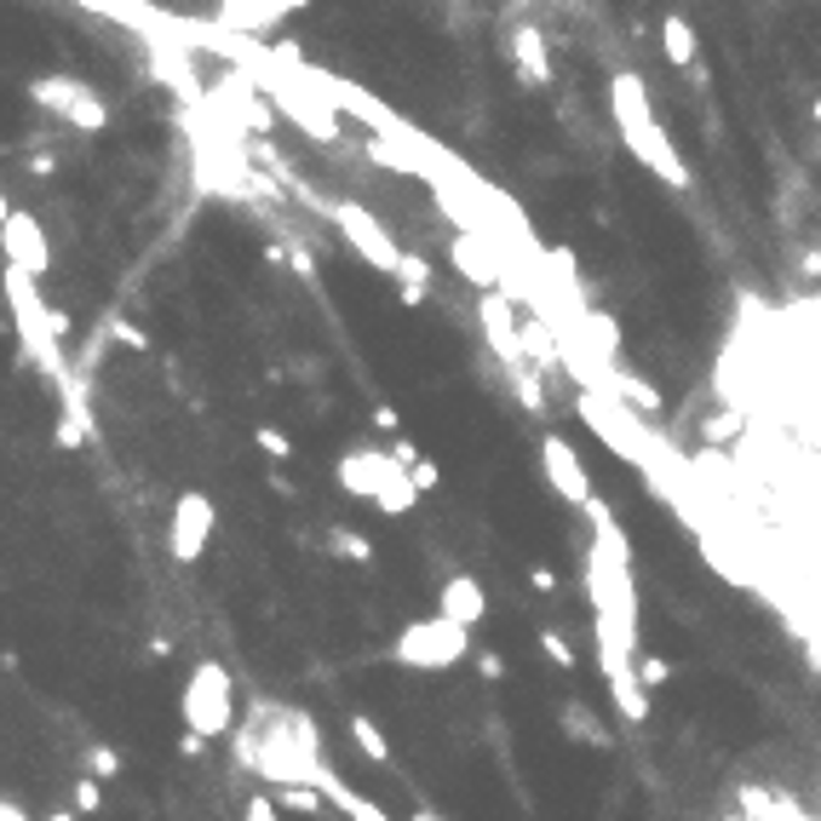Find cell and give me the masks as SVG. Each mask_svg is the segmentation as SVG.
<instances>
[{"label": "cell", "instance_id": "obj_1", "mask_svg": "<svg viewBox=\"0 0 821 821\" xmlns=\"http://www.w3.org/2000/svg\"><path fill=\"white\" fill-rule=\"evenodd\" d=\"M236 764L253 770L270 787H328L339 781L328 770V752L317 735V718L282 707V701H253L242 730H236Z\"/></svg>", "mask_w": 821, "mask_h": 821}, {"label": "cell", "instance_id": "obj_2", "mask_svg": "<svg viewBox=\"0 0 821 821\" xmlns=\"http://www.w3.org/2000/svg\"><path fill=\"white\" fill-rule=\"evenodd\" d=\"M179 712H184V730L201 735V741L236 735V730H242V718H236V678L219 661H196L190 678H184Z\"/></svg>", "mask_w": 821, "mask_h": 821}, {"label": "cell", "instance_id": "obj_3", "mask_svg": "<svg viewBox=\"0 0 821 821\" xmlns=\"http://www.w3.org/2000/svg\"><path fill=\"white\" fill-rule=\"evenodd\" d=\"M471 655V632L442 621V614H420V621H408L391 643V661L408 667V672H449Z\"/></svg>", "mask_w": 821, "mask_h": 821}, {"label": "cell", "instance_id": "obj_4", "mask_svg": "<svg viewBox=\"0 0 821 821\" xmlns=\"http://www.w3.org/2000/svg\"><path fill=\"white\" fill-rule=\"evenodd\" d=\"M213 523H219V505L201 489H184L173 500V523H167V552H173L179 563H196L201 552H208V540H213Z\"/></svg>", "mask_w": 821, "mask_h": 821}, {"label": "cell", "instance_id": "obj_5", "mask_svg": "<svg viewBox=\"0 0 821 821\" xmlns=\"http://www.w3.org/2000/svg\"><path fill=\"white\" fill-rule=\"evenodd\" d=\"M540 471H545V483H552V494L558 500H569V505H592L598 494H592V477H587V460L574 454V442L569 437H540Z\"/></svg>", "mask_w": 821, "mask_h": 821}, {"label": "cell", "instance_id": "obj_6", "mask_svg": "<svg viewBox=\"0 0 821 821\" xmlns=\"http://www.w3.org/2000/svg\"><path fill=\"white\" fill-rule=\"evenodd\" d=\"M333 224L346 230V242H351V248H357L373 270H391V277L402 270L397 242H391V236H386L380 224H373V213H368V208H357V201H339V208H333Z\"/></svg>", "mask_w": 821, "mask_h": 821}, {"label": "cell", "instance_id": "obj_7", "mask_svg": "<svg viewBox=\"0 0 821 821\" xmlns=\"http://www.w3.org/2000/svg\"><path fill=\"white\" fill-rule=\"evenodd\" d=\"M29 98H36V104H52L63 121H76V127H104L110 121L104 98H92L76 81H36V87H29Z\"/></svg>", "mask_w": 821, "mask_h": 821}, {"label": "cell", "instance_id": "obj_8", "mask_svg": "<svg viewBox=\"0 0 821 821\" xmlns=\"http://www.w3.org/2000/svg\"><path fill=\"white\" fill-rule=\"evenodd\" d=\"M621 144L649 167L655 179H667L672 190H683L690 184V173H683V161H678V150H672V139L661 132V121H649V127H638V132H621Z\"/></svg>", "mask_w": 821, "mask_h": 821}, {"label": "cell", "instance_id": "obj_9", "mask_svg": "<svg viewBox=\"0 0 821 821\" xmlns=\"http://www.w3.org/2000/svg\"><path fill=\"white\" fill-rule=\"evenodd\" d=\"M477 317H483V333H489V346H494V357L511 368V373H523V328L511 322V299L494 288V293H483V304H477Z\"/></svg>", "mask_w": 821, "mask_h": 821}, {"label": "cell", "instance_id": "obj_10", "mask_svg": "<svg viewBox=\"0 0 821 821\" xmlns=\"http://www.w3.org/2000/svg\"><path fill=\"white\" fill-rule=\"evenodd\" d=\"M437 614L442 621H454V627H483V614H489V592H483V580L477 574H449L437 587Z\"/></svg>", "mask_w": 821, "mask_h": 821}, {"label": "cell", "instance_id": "obj_11", "mask_svg": "<svg viewBox=\"0 0 821 821\" xmlns=\"http://www.w3.org/2000/svg\"><path fill=\"white\" fill-rule=\"evenodd\" d=\"M7 264L29 270V277H47L52 248H47V236H41L36 213H7Z\"/></svg>", "mask_w": 821, "mask_h": 821}, {"label": "cell", "instance_id": "obj_12", "mask_svg": "<svg viewBox=\"0 0 821 821\" xmlns=\"http://www.w3.org/2000/svg\"><path fill=\"white\" fill-rule=\"evenodd\" d=\"M386 460H391L386 449L362 442L357 454L339 460V489H346V494H362V500H373V494H380V477H386Z\"/></svg>", "mask_w": 821, "mask_h": 821}, {"label": "cell", "instance_id": "obj_13", "mask_svg": "<svg viewBox=\"0 0 821 821\" xmlns=\"http://www.w3.org/2000/svg\"><path fill=\"white\" fill-rule=\"evenodd\" d=\"M609 104H614V121H621V132H638V127H649V121H655V110H649V92H643V81H638L632 70H621V76H614V87H609Z\"/></svg>", "mask_w": 821, "mask_h": 821}, {"label": "cell", "instance_id": "obj_14", "mask_svg": "<svg viewBox=\"0 0 821 821\" xmlns=\"http://www.w3.org/2000/svg\"><path fill=\"white\" fill-rule=\"evenodd\" d=\"M373 505H380L386 518H408V511L420 505V483H414V471H402L397 460H386V477H380V494H373Z\"/></svg>", "mask_w": 821, "mask_h": 821}, {"label": "cell", "instance_id": "obj_15", "mask_svg": "<svg viewBox=\"0 0 821 821\" xmlns=\"http://www.w3.org/2000/svg\"><path fill=\"white\" fill-rule=\"evenodd\" d=\"M511 52H518V63H523V81H534V87H545L552 81V58H545V36L534 23H518L511 29Z\"/></svg>", "mask_w": 821, "mask_h": 821}, {"label": "cell", "instance_id": "obj_16", "mask_svg": "<svg viewBox=\"0 0 821 821\" xmlns=\"http://www.w3.org/2000/svg\"><path fill=\"white\" fill-rule=\"evenodd\" d=\"M346 730H351V741H357V752H362L368 764H380V770H391V741H386V730L373 724L368 712H351V718H346Z\"/></svg>", "mask_w": 821, "mask_h": 821}, {"label": "cell", "instance_id": "obj_17", "mask_svg": "<svg viewBox=\"0 0 821 821\" xmlns=\"http://www.w3.org/2000/svg\"><path fill=\"white\" fill-rule=\"evenodd\" d=\"M661 47H667V58L678 63V70H690V63H695V29L683 18H667L661 23Z\"/></svg>", "mask_w": 821, "mask_h": 821}, {"label": "cell", "instance_id": "obj_18", "mask_svg": "<svg viewBox=\"0 0 821 821\" xmlns=\"http://www.w3.org/2000/svg\"><path fill=\"white\" fill-rule=\"evenodd\" d=\"M328 799H333L339 810H346L351 821H391V810H380L373 799H362L357 787H346V781H333V787H328Z\"/></svg>", "mask_w": 821, "mask_h": 821}, {"label": "cell", "instance_id": "obj_19", "mask_svg": "<svg viewBox=\"0 0 821 821\" xmlns=\"http://www.w3.org/2000/svg\"><path fill=\"white\" fill-rule=\"evenodd\" d=\"M270 799H277L282 810H299V815H322V810L333 804V799L322 793V787H277Z\"/></svg>", "mask_w": 821, "mask_h": 821}, {"label": "cell", "instance_id": "obj_20", "mask_svg": "<svg viewBox=\"0 0 821 821\" xmlns=\"http://www.w3.org/2000/svg\"><path fill=\"white\" fill-rule=\"evenodd\" d=\"M328 552L333 558H351V563H373V540H362L357 529H333L328 534Z\"/></svg>", "mask_w": 821, "mask_h": 821}, {"label": "cell", "instance_id": "obj_21", "mask_svg": "<svg viewBox=\"0 0 821 821\" xmlns=\"http://www.w3.org/2000/svg\"><path fill=\"white\" fill-rule=\"evenodd\" d=\"M81 764H87V775H98V781H116V775H121V752L104 747V741H92V747L81 752Z\"/></svg>", "mask_w": 821, "mask_h": 821}, {"label": "cell", "instance_id": "obj_22", "mask_svg": "<svg viewBox=\"0 0 821 821\" xmlns=\"http://www.w3.org/2000/svg\"><path fill=\"white\" fill-rule=\"evenodd\" d=\"M563 730L580 735V741H592V747H609V730L592 724V712H587V707H563Z\"/></svg>", "mask_w": 821, "mask_h": 821}, {"label": "cell", "instance_id": "obj_23", "mask_svg": "<svg viewBox=\"0 0 821 821\" xmlns=\"http://www.w3.org/2000/svg\"><path fill=\"white\" fill-rule=\"evenodd\" d=\"M540 649H545V661H552V667L574 672V643H569L558 627H540Z\"/></svg>", "mask_w": 821, "mask_h": 821}, {"label": "cell", "instance_id": "obj_24", "mask_svg": "<svg viewBox=\"0 0 821 821\" xmlns=\"http://www.w3.org/2000/svg\"><path fill=\"white\" fill-rule=\"evenodd\" d=\"M98 810H104V781L76 775V815H98Z\"/></svg>", "mask_w": 821, "mask_h": 821}, {"label": "cell", "instance_id": "obj_25", "mask_svg": "<svg viewBox=\"0 0 821 821\" xmlns=\"http://www.w3.org/2000/svg\"><path fill=\"white\" fill-rule=\"evenodd\" d=\"M638 678H643V690H661V683H672V661H661V655H638Z\"/></svg>", "mask_w": 821, "mask_h": 821}, {"label": "cell", "instance_id": "obj_26", "mask_svg": "<svg viewBox=\"0 0 821 821\" xmlns=\"http://www.w3.org/2000/svg\"><path fill=\"white\" fill-rule=\"evenodd\" d=\"M253 442H259V449H264L270 460H288V454H293V442H288L277 425H259V431H253Z\"/></svg>", "mask_w": 821, "mask_h": 821}, {"label": "cell", "instance_id": "obj_27", "mask_svg": "<svg viewBox=\"0 0 821 821\" xmlns=\"http://www.w3.org/2000/svg\"><path fill=\"white\" fill-rule=\"evenodd\" d=\"M282 815V804L270 799V793H253L248 804H242V821H277Z\"/></svg>", "mask_w": 821, "mask_h": 821}, {"label": "cell", "instance_id": "obj_28", "mask_svg": "<svg viewBox=\"0 0 821 821\" xmlns=\"http://www.w3.org/2000/svg\"><path fill=\"white\" fill-rule=\"evenodd\" d=\"M471 661H477V672H483L489 683H500V678H505V661L494 655V649H477V655H471Z\"/></svg>", "mask_w": 821, "mask_h": 821}, {"label": "cell", "instance_id": "obj_29", "mask_svg": "<svg viewBox=\"0 0 821 821\" xmlns=\"http://www.w3.org/2000/svg\"><path fill=\"white\" fill-rule=\"evenodd\" d=\"M391 460H397L402 471H414V465H420V449H414L408 437H397V442H391Z\"/></svg>", "mask_w": 821, "mask_h": 821}, {"label": "cell", "instance_id": "obj_30", "mask_svg": "<svg viewBox=\"0 0 821 821\" xmlns=\"http://www.w3.org/2000/svg\"><path fill=\"white\" fill-rule=\"evenodd\" d=\"M529 587H534L540 598H552V592H558V574H552V569H529Z\"/></svg>", "mask_w": 821, "mask_h": 821}, {"label": "cell", "instance_id": "obj_31", "mask_svg": "<svg viewBox=\"0 0 821 821\" xmlns=\"http://www.w3.org/2000/svg\"><path fill=\"white\" fill-rule=\"evenodd\" d=\"M299 7H304V0H264V18H270V23H282V18L299 12Z\"/></svg>", "mask_w": 821, "mask_h": 821}, {"label": "cell", "instance_id": "obj_32", "mask_svg": "<svg viewBox=\"0 0 821 821\" xmlns=\"http://www.w3.org/2000/svg\"><path fill=\"white\" fill-rule=\"evenodd\" d=\"M373 425H380V431H397V425H402V414H397L391 402H380V408H373Z\"/></svg>", "mask_w": 821, "mask_h": 821}, {"label": "cell", "instance_id": "obj_33", "mask_svg": "<svg viewBox=\"0 0 821 821\" xmlns=\"http://www.w3.org/2000/svg\"><path fill=\"white\" fill-rule=\"evenodd\" d=\"M414 483H420V494H431V489H437V465H431V460H420V465H414Z\"/></svg>", "mask_w": 821, "mask_h": 821}, {"label": "cell", "instance_id": "obj_34", "mask_svg": "<svg viewBox=\"0 0 821 821\" xmlns=\"http://www.w3.org/2000/svg\"><path fill=\"white\" fill-rule=\"evenodd\" d=\"M179 752H184V759H201V752H208V741H201V735H190V730H184V735H179Z\"/></svg>", "mask_w": 821, "mask_h": 821}, {"label": "cell", "instance_id": "obj_35", "mask_svg": "<svg viewBox=\"0 0 821 821\" xmlns=\"http://www.w3.org/2000/svg\"><path fill=\"white\" fill-rule=\"evenodd\" d=\"M0 821H36V815H29L18 799H7V804H0Z\"/></svg>", "mask_w": 821, "mask_h": 821}, {"label": "cell", "instance_id": "obj_36", "mask_svg": "<svg viewBox=\"0 0 821 821\" xmlns=\"http://www.w3.org/2000/svg\"><path fill=\"white\" fill-rule=\"evenodd\" d=\"M408 821H449L442 810H408Z\"/></svg>", "mask_w": 821, "mask_h": 821}, {"label": "cell", "instance_id": "obj_37", "mask_svg": "<svg viewBox=\"0 0 821 821\" xmlns=\"http://www.w3.org/2000/svg\"><path fill=\"white\" fill-rule=\"evenodd\" d=\"M47 821H81V815H76V810H52Z\"/></svg>", "mask_w": 821, "mask_h": 821}, {"label": "cell", "instance_id": "obj_38", "mask_svg": "<svg viewBox=\"0 0 821 821\" xmlns=\"http://www.w3.org/2000/svg\"><path fill=\"white\" fill-rule=\"evenodd\" d=\"M718 821H747V815H741V810H724V815H718Z\"/></svg>", "mask_w": 821, "mask_h": 821}, {"label": "cell", "instance_id": "obj_39", "mask_svg": "<svg viewBox=\"0 0 821 821\" xmlns=\"http://www.w3.org/2000/svg\"><path fill=\"white\" fill-rule=\"evenodd\" d=\"M815 121H821V104H815Z\"/></svg>", "mask_w": 821, "mask_h": 821}, {"label": "cell", "instance_id": "obj_40", "mask_svg": "<svg viewBox=\"0 0 821 821\" xmlns=\"http://www.w3.org/2000/svg\"><path fill=\"white\" fill-rule=\"evenodd\" d=\"M810 821H821V815H810Z\"/></svg>", "mask_w": 821, "mask_h": 821}]
</instances>
